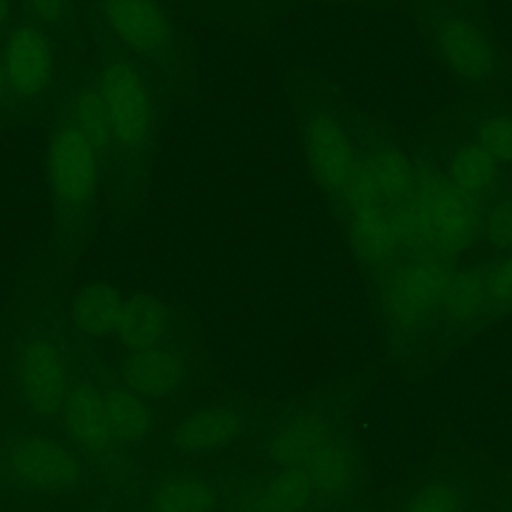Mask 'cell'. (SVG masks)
Returning a JSON list of instances; mask_svg holds the SVG:
<instances>
[{
    "label": "cell",
    "instance_id": "6da1fadb",
    "mask_svg": "<svg viewBox=\"0 0 512 512\" xmlns=\"http://www.w3.org/2000/svg\"><path fill=\"white\" fill-rule=\"evenodd\" d=\"M110 138L116 202L134 200L146 184L158 134V96L154 78L126 54L106 46L92 70Z\"/></svg>",
    "mask_w": 512,
    "mask_h": 512
},
{
    "label": "cell",
    "instance_id": "7a4b0ae2",
    "mask_svg": "<svg viewBox=\"0 0 512 512\" xmlns=\"http://www.w3.org/2000/svg\"><path fill=\"white\" fill-rule=\"evenodd\" d=\"M102 166L98 150L58 110L46 146V186L54 238L62 256H76L94 230Z\"/></svg>",
    "mask_w": 512,
    "mask_h": 512
},
{
    "label": "cell",
    "instance_id": "3957f363",
    "mask_svg": "<svg viewBox=\"0 0 512 512\" xmlns=\"http://www.w3.org/2000/svg\"><path fill=\"white\" fill-rule=\"evenodd\" d=\"M106 46L126 54L148 74L176 78L182 42L160 0H90Z\"/></svg>",
    "mask_w": 512,
    "mask_h": 512
},
{
    "label": "cell",
    "instance_id": "277c9868",
    "mask_svg": "<svg viewBox=\"0 0 512 512\" xmlns=\"http://www.w3.org/2000/svg\"><path fill=\"white\" fill-rule=\"evenodd\" d=\"M402 236L418 238L442 258L466 252L480 236L478 202L460 192L448 178L426 174L418 178L406 210L398 212Z\"/></svg>",
    "mask_w": 512,
    "mask_h": 512
},
{
    "label": "cell",
    "instance_id": "5b68a950",
    "mask_svg": "<svg viewBox=\"0 0 512 512\" xmlns=\"http://www.w3.org/2000/svg\"><path fill=\"white\" fill-rule=\"evenodd\" d=\"M454 270L442 256H420L402 264L384 284L382 308L400 334L412 336L442 314Z\"/></svg>",
    "mask_w": 512,
    "mask_h": 512
},
{
    "label": "cell",
    "instance_id": "8992f818",
    "mask_svg": "<svg viewBox=\"0 0 512 512\" xmlns=\"http://www.w3.org/2000/svg\"><path fill=\"white\" fill-rule=\"evenodd\" d=\"M300 138L314 182L334 200H346L362 156L344 124L326 108H308L300 118Z\"/></svg>",
    "mask_w": 512,
    "mask_h": 512
},
{
    "label": "cell",
    "instance_id": "52a82bcc",
    "mask_svg": "<svg viewBox=\"0 0 512 512\" xmlns=\"http://www.w3.org/2000/svg\"><path fill=\"white\" fill-rule=\"evenodd\" d=\"M0 60L10 84L12 104L18 110L44 100L56 72L54 40L44 30L28 20L14 24L8 30Z\"/></svg>",
    "mask_w": 512,
    "mask_h": 512
},
{
    "label": "cell",
    "instance_id": "ba28073f",
    "mask_svg": "<svg viewBox=\"0 0 512 512\" xmlns=\"http://www.w3.org/2000/svg\"><path fill=\"white\" fill-rule=\"evenodd\" d=\"M14 376L22 400L34 414L62 412L72 386L64 352L50 336L34 334L22 340L14 358Z\"/></svg>",
    "mask_w": 512,
    "mask_h": 512
},
{
    "label": "cell",
    "instance_id": "9c48e42d",
    "mask_svg": "<svg viewBox=\"0 0 512 512\" xmlns=\"http://www.w3.org/2000/svg\"><path fill=\"white\" fill-rule=\"evenodd\" d=\"M2 466L12 482L36 492H66L82 478L78 458L60 442L42 434L12 440Z\"/></svg>",
    "mask_w": 512,
    "mask_h": 512
},
{
    "label": "cell",
    "instance_id": "30bf717a",
    "mask_svg": "<svg viewBox=\"0 0 512 512\" xmlns=\"http://www.w3.org/2000/svg\"><path fill=\"white\" fill-rule=\"evenodd\" d=\"M430 38L436 56L456 78L480 84L494 76L498 68L496 48L472 20L444 12L434 18Z\"/></svg>",
    "mask_w": 512,
    "mask_h": 512
},
{
    "label": "cell",
    "instance_id": "8fae6325",
    "mask_svg": "<svg viewBox=\"0 0 512 512\" xmlns=\"http://www.w3.org/2000/svg\"><path fill=\"white\" fill-rule=\"evenodd\" d=\"M418 186L410 158L396 146L380 144L360 160L356 182L344 202L364 200L386 208L408 202Z\"/></svg>",
    "mask_w": 512,
    "mask_h": 512
},
{
    "label": "cell",
    "instance_id": "7c38bea8",
    "mask_svg": "<svg viewBox=\"0 0 512 512\" xmlns=\"http://www.w3.org/2000/svg\"><path fill=\"white\" fill-rule=\"evenodd\" d=\"M348 206V236L356 258L368 268L390 264L404 240L398 214L376 202L352 200Z\"/></svg>",
    "mask_w": 512,
    "mask_h": 512
},
{
    "label": "cell",
    "instance_id": "4fadbf2b",
    "mask_svg": "<svg viewBox=\"0 0 512 512\" xmlns=\"http://www.w3.org/2000/svg\"><path fill=\"white\" fill-rule=\"evenodd\" d=\"M122 382L142 398H162L172 394L184 380L186 360L174 346H152L128 352L122 362Z\"/></svg>",
    "mask_w": 512,
    "mask_h": 512
},
{
    "label": "cell",
    "instance_id": "5bb4252c",
    "mask_svg": "<svg viewBox=\"0 0 512 512\" xmlns=\"http://www.w3.org/2000/svg\"><path fill=\"white\" fill-rule=\"evenodd\" d=\"M62 422L70 440L88 456H102L116 442L102 392L90 384L82 382L70 388L62 408Z\"/></svg>",
    "mask_w": 512,
    "mask_h": 512
},
{
    "label": "cell",
    "instance_id": "9a60e30c",
    "mask_svg": "<svg viewBox=\"0 0 512 512\" xmlns=\"http://www.w3.org/2000/svg\"><path fill=\"white\" fill-rule=\"evenodd\" d=\"M242 434V416L230 406H208L184 416L172 430L180 454H204L232 444Z\"/></svg>",
    "mask_w": 512,
    "mask_h": 512
},
{
    "label": "cell",
    "instance_id": "2e32d148",
    "mask_svg": "<svg viewBox=\"0 0 512 512\" xmlns=\"http://www.w3.org/2000/svg\"><path fill=\"white\" fill-rule=\"evenodd\" d=\"M334 436L330 424L314 412L286 418L268 440V456L280 468H304V464Z\"/></svg>",
    "mask_w": 512,
    "mask_h": 512
},
{
    "label": "cell",
    "instance_id": "e0dca14e",
    "mask_svg": "<svg viewBox=\"0 0 512 512\" xmlns=\"http://www.w3.org/2000/svg\"><path fill=\"white\" fill-rule=\"evenodd\" d=\"M170 328L172 314L162 300L152 294H134L124 298L114 336L128 352H136L164 344Z\"/></svg>",
    "mask_w": 512,
    "mask_h": 512
},
{
    "label": "cell",
    "instance_id": "ac0fdd59",
    "mask_svg": "<svg viewBox=\"0 0 512 512\" xmlns=\"http://www.w3.org/2000/svg\"><path fill=\"white\" fill-rule=\"evenodd\" d=\"M58 110H62L76 124V128L98 150L104 164L110 166L112 138L106 110L92 74L88 78L74 80L64 88V96L58 104Z\"/></svg>",
    "mask_w": 512,
    "mask_h": 512
},
{
    "label": "cell",
    "instance_id": "d6986e66",
    "mask_svg": "<svg viewBox=\"0 0 512 512\" xmlns=\"http://www.w3.org/2000/svg\"><path fill=\"white\" fill-rule=\"evenodd\" d=\"M124 298L120 290L108 282L96 280L84 284L70 302L72 326L88 338H104L114 334Z\"/></svg>",
    "mask_w": 512,
    "mask_h": 512
},
{
    "label": "cell",
    "instance_id": "ffe728a7",
    "mask_svg": "<svg viewBox=\"0 0 512 512\" xmlns=\"http://www.w3.org/2000/svg\"><path fill=\"white\" fill-rule=\"evenodd\" d=\"M314 496L334 502L344 498L356 482V460L352 450L336 434L304 464Z\"/></svg>",
    "mask_w": 512,
    "mask_h": 512
},
{
    "label": "cell",
    "instance_id": "44dd1931",
    "mask_svg": "<svg viewBox=\"0 0 512 512\" xmlns=\"http://www.w3.org/2000/svg\"><path fill=\"white\" fill-rule=\"evenodd\" d=\"M314 496L300 468H280L262 486L246 494L240 512H304Z\"/></svg>",
    "mask_w": 512,
    "mask_h": 512
},
{
    "label": "cell",
    "instance_id": "7402d4cb",
    "mask_svg": "<svg viewBox=\"0 0 512 512\" xmlns=\"http://www.w3.org/2000/svg\"><path fill=\"white\" fill-rule=\"evenodd\" d=\"M448 180L474 202L486 200L498 186V162L480 144L466 142L448 160Z\"/></svg>",
    "mask_w": 512,
    "mask_h": 512
},
{
    "label": "cell",
    "instance_id": "603a6c76",
    "mask_svg": "<svg viewBox=\"0 0 512 512\" xmlns=\"http://www.w3.org/2000/svg\"><path fill=\"white\" fill-rule=\"evenodd\" d=\"M102 400L116 442L138 444L150 434L154 414L146 398L126 386H112L102 392Z\"/></svg>",
    "mask_w": 512,
    "mask_h": 512
},
{
    "label": "cell",
    "instance_id": "cb8c5ba5",
    "mask_svg": "<svg viewBox=\"0 0 512 512\" xmlns=\"http://www.w3.org/2000/svg\"><path fill=\"white\" fill-rule=\"evenodd\" d=\"M152 512H214L216 488L196 474H172L152 490Z\"/></svg>",
    "mask_w": 512,
    "mask_h": 512
},
{
    "label": "cell",
    "instance_id": "d4e9b609",
    "mask_svg": "<svg viewBox=\"0 0 512 512\" xmlns=\"http://www.w3.org/2000/svg\"><path fill=\"white\" fill-rule=\"evenodd\" d=\"M488 312L484 270L454 272L442 314L456 326H468Z\"/></svg>",
    "mask_w": 512,
    "mask_h": 512
},
{
    "label": "cell",
    "instance_id": "484cf974",
    "mask_svg": "<svg viewBox=\"0 0 512 512\" xmlns=\"http://www.w3.org/2000/svg\"><path fill=\"white\" fill-rule=\"evenodd\" d=\"M464 488L450 478H436L418 486L402 504L400 512H466Z\"/></svg>",
    "mask_w": 512,
    "mask_h": 512
},
{
    "label": "cell",
    "instance_id": "4316f807",
    "mask_svg": "<svg viewBox=\"0 0 512 512\" xmlns=\"http://www.w3.org/2000/svg\"><path fill=\"white\" fill-rule=\"evenodd\" d=\"M28 22L44 30L52 40H68L76 30L72 0H20Z\"/></svg>",
    "mask_w": 512,
    "mask_h": 512
},
{
    "label": "cell",
    "instance_id": "83f0119b",
    "mask_svg": "<svg viewBox=\"0 0 512 512\" xmlns=\"http://www.w3.org/2000/svg\"><path fill=\"white\" fill-rule=\"evenodd\" d=\"M476 144H480L496 162L512 164V114L484 116L476 126Z\"/></svg>",
    "mask_w": 512,
    "mask_h": 512
},
{
    "label": "cell",
    "instance_id": "f1b7e54d",
    "mask_svg": "<svg viewBox=\"0 0 512 512\" xmlns=\"http://www.w3.org/2000/svg\"><path fill=\"white\" fill-rule=\"evenodd\" d=\"M488 312L512 310V250L504 252L490 268L484 270Z\"/></svg>",
    "mask_w": 512,
    "mask_h": 512
},
{
    "label": "cell",
    "instance_id": "f546056e",
    "mask_svg": "<svg viewBox=\"0 0 512 512\" xmlns=\"http://www.w3.org/2000/svg\"><path fill=\"white\" fill-rule=\"evenodd\" d=\"M480 234L494 250H512V198H502L490 206L480 224Z\"/></svg>",
    "mask_w": 512,
    "mask_h": 512
},
{
    "label": "cell",
    "instance_id": "4dcf8cb0",
    "mask_svg": "<svg viewBox=\"0 0 512 512\" xmlns=\"http://www.w3.org/2000/svg\"><path fill=\"white\" fill-rule=\"evenodd\" d=\"M12 104V94H10V84L6 78V70L4 64L0 60V116L8 110V106Z\"/></svg>",
    "mask_w": 512,
    "mask_h": 512
},
{
    "label": "cell",
    "instance_id": "1f68e13d",
    "mask_svg": "<svg viewBox=\"0 0 512 512\" xmlns=\"http://www.w3.org/2000/svg\"><path fill=\"white\" fill-rule=\"evenodd\" d=\"M10 20H12V2L0 0V36L10 30Z\"/></svg>",
    "mask_w": 512,
    "mask_h": 512
}]
</instances>
